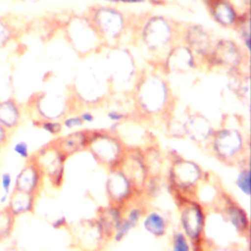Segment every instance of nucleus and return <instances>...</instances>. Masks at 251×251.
Segmentation results:
<instances>
[{
    "mask_svg": "<svg viewBox=\"0 0 251 251\" xmlns=\"http://www.w3.org/2000/svg\"><path fill=\"white\" fill-rule=\"evenodd\" d=\"M217 17L219 18V21L228 25L230 24L232 21H233V18H234V15H233V11L232 9L227 6L226 4V5H221L218 10H217Z\"/></svg>",
    "mask_w": 251,
    "mask_h": 251,
    "instance_id": "nucleus-20",
    "label": "nucleus"
},
{
    "mask_svg": "<svg viewBox=\"0 0 251 251\" xmlns=\"http://www.w3.org/2000/svg\"><path fill=\"white\" fill-rule=\"evenodd\" d=\"M105 1H111V2H117L119 0H105Z\"/></svg>",
    "mask_w": 251,
    "mask_h": 251,
    "instance_id": "nucleus-30",
    "label": "nucleus"
},
{
    "mask_svg": "<svg viewBox=\"0 0 251 251\" xmlns=\"http://www.w3.org/2000/svg\"><path fill=\"white\" fill-rule=\"evenodd\" d=\"M15 217L4 206L0 210V242L10 236L15 225Z\"/></svg>",
    "mask_w": 251,
    "mask_h": 251,
    "instance_id": "nucleus-15",
    "label": "nucleus"
},
{
    "mask_svg": "<svg viewBox=\"0 0 251 251\" xmlns=\"http://www.w3.org/2000/svg\"><path fill=\"white\" fill-rule=\"evenodd\" d=\"M38 125L40 126V127H42L45 131L49 132L50 134H58L62 129L61 124L53 120H44L42 122H39Z\"/></svg>",
    "mask_w": 251,
    "mask_h": 251,
    "instance_id": "nucleus-22",
    "label": "nucleus"
},
{
    "mask_svg": "<svg viewBox=\"0 0 251 251\" xmlns=\"http://www.w3.org/2000/svg\"><path fill=\"white\" fill-rule=\"evenodd\" d=\"M240 133L232 129H223L214 138L213 149L219 160L232 164L242 151L243 142Z\"/></svg>",
    "mask_w": 251,
    "mask_h": 251,
    "instance_id": "nucleus-6",
    "label": "nucleus"
},
{
    "mask_svg": "<svg viewBox=\"0 0 251 251\" xmlns=\"http://www.w3.org/2000/svg\"><path fill=\"white\" fill-rule=\"evenodd\" d=\"M88 146L97 162L110 171L119 168L126 155L120 142L105 134L90 138Z\"/></svg>",
    "mask_w": 251,
    "mask_h": 251,
    "instance_id": "nucleus-3",
    "label": "nucleus"
},
{
    "mask_svg": "<svg viewBox=\"0 0 251 251\" xmlns=\"http://www.w3.org/2000/svg\"><path fill=\"white\" fill-rule=\"evenodd\" d=\"M89 139L90 138H88L83 131H76L66 136L65 138H62V142L56 143V145L64 156L68 158L70 155L76 153L88 146Z\"/></svg>",
    "mask_w": 251,
    "mask_h": 251,
    "instance_id": "nucleus-14",
    "label": "nucleus"
},
{
    "mask_svg": "<svg viewBox=\"0 0 251 251\" xmlns=\"http://www.w3.org/2000/svg\"><path fill=\"white\" fill-rule=\"evenodd\" d=\"M172 251H191L189 239L182 231H176L172 237Z\"/></svg>",
    "mask_w": 251,
    "mask_h": 251,
    "instance_id": "nucleus-17",
    "label": "nucleus"
},
{
    "mask_svg": "<svg viewBox=\"0 0 251 251\" xmlns=\"http://www.w3.org/2000/svg\"><path fill=\"white\" fill-rule=\"evenodd\" d=\"M13 177L10 173L5 172L0 174V190H1V196L8 197L10 196L12 190H13Z\"/></svg>",
    "mask_w": 251,
    "mask_h": 251,
    "instance_id": "nucleus-18",
    "label": "nucleus"
},
{
    "mask_svg": "<svg viewBox=\"0 0 251 251\" xmlns=\"http://www.w3.org/2000/svg\"><path fill=\"white\" fill-rule=\"evenodd\" d=\"M180 225L182 232L192 242L202 238L206 215L203 206L193 199H180Z\"/></svg>",
    "mask_w": 251,
    "mask_h": 251,
    "instance_id": "nucleus-4",
    "label": "nucleus"
},
{
    "mask_svg": "<svg viewBox=\"0 0 251 251\" xmlns=\"http://www.w3.org/2000/svg\"><path fill=\"white\" fill-rule=\"evenodd\" d=\"M121 2H125V3H139L142 2L143 0H119Z\"/></svg>",
    "mask_w": 251,
    "mask_h": 251,
    "instance_id": "nucleus-29",
    "label": "nucleus"
},
{
    "mask_svg": "<svg viewBox=\"0 0 251 251\" xmlns=\"http://www.w3.org/2000/svg\"><path fill=\"white\" fill-rule=\"evenodd\" d=\"M122 209L123 208L118 206L109 205L108 207L101 208V210L98 212L96 222L98 223L105 238L113 237L115 229L124 216Z\"/></svg>",
    "mask_w": 251,
    "mask_h": 251,
    "instance_id": "nucleus-10",
    "label": "nucleus"
},
{
    "mask_svg": "<svg viewBox=\"0 0 251 251\" xmlns=\"http://www.w3.org/2000/svg\"><path fill=\"white\" fill-rule=\"evenodd\" d=\"M63 125H64L65 127L72 129V128L81 126L83 125V122H82V120L80 119L79 116H75V117H70V118L65 119Z\"/></svg>",
    "mask_w": 251,
    "mask_h": 251,
    "instance_id": "nucleus-23",
    "label": "nucleus"
},
{
    "mask_svg": "<svg viewBox=\"0 0 251 251\" xmlns=\"http://www.w3.org/2000/svg\"><path fill=\"white\" fill-rule=\"evenodd\" d=\"M13 151L18 157H20L21 159H24L25 161L30 158L28 144L24 140L16 142L13 146Z\"/></svg>",
    "mask_w": 251,
    "mask_h": 251,
    "instance_id": "nucleus-21",
    "label": "nucleus"
},
{
    "mask_svg": "<svg viewBox=\"0 0 251 251\" xmlns=\"http://www.w3.org/2000/svg\"><path fill=\"white\" fill-rule=\"evenodd\" d=\"M227 221L233 226L237 232L245 234L249 231V219L245 211L232 200L227 201L225 206Z\"/></svg>",
    "mask_w": 251,
    "mask_h": 251,
    "instance_id": "nucleus-11",
    "label": "nucleus"
},
{
    "mask_svg": "<svg viewBox=\"0 0 251 251\" xmlns=\"http://www.w3.org/2000/svg\"><path fill=\"white\" fill-rule=\"evenodd\" d=\"M107 117L109 120H111L112 122L115 123H120L121 121H123L126 118V114L118 111V110H111L108 112Z\"/></svg>",
    "mask_w": 251,
    "mask_h": 251,
    "instance_id": "nucleus-25",
    "label": "nucleus"
},
{
    "mask_svg": "<svg viewBox=\"0 0 251 251\" xmlns=\"http://www.w3.org/2000/svg\"><path fill=\"white\" fill-rule=\"evenodd\" d=\"M202 177V169L192 161L179 159L172 165L170 170V181L172 186L180 193L179 199H185L186 193L191 194Z\"/></svg>",
    "mask_w": 251,
    "mask_h": 251,
    "instance_id": "nucleus-2",
    "label": "nucleus"
},
{
    "mask_svg": "<svg viewBox=\"0 0 251 251\" xmlns=\"http://www.w3.org/2000/svg\"><path fill=\"white\" fill-rule=\"evenodd\" d=\"M11 36V31L8 25L0 21V47L5 45Z\"/></svg>",
    "mask_w": 251,
    "mask_h": 251,
    "instance_id": "nucleus-24",
    "label": "nucleus"
},
{
    "mask_svg": "<svg viewBox=\"0 0 251 251\" xmlns=\"http://www.w3.org/2000/svg\"><path fill=\"white\" fill-rule=\"evenodd\" d=\"M235 185L238 190L245 196H250V167L243 166L235 178Z\"/></svg>",
    "mask_w": 251,
    "mask_h": 251,
    "instance_id": "nucleus-16",
    "label": "nucleus"
},
{
    "mask_svg": "<svg viewBox=\"0 0 251 251\" xmlns=\"http://www.w3.org/2000/svg\"><path fill=\"white\" fill-rule=\"evenodd\" d=\"M143 216H144V210L138 206L131 207L126 211V214H124V217L126 218V220H127L134 227L137 226V224L143 218Z\"/></svg>",
    "mask_w": 251,
    "mask_h": 251,
    "instance_id": "nucleus-19",
    "label": "nucleus"
},
{
    "mask_svg": "<svg viewBox=\"0 0 251 251\" xmlns=\"http://www.w3.org/2000/svg\"><path fill=\"white\" fill-rule=\"evenodd\" d=\"M106 191L111 203L110 205L121 208L130 201L133 195L138 192L134 184L120 168L110 171L106 182Z\"/></svg>",
    "mask_w": 251,
    "mask_h": 251,
    "instance_id": "nucleus-5",
    "label": "nucleus"
},
{
    "mask_svg": "<svg viewBox=\"0 0 251 251\" xmlns=\"http://www.w3.org/2000/svg\"><path fill=\"white\" fill-rule=\"evenodd\" d=\"M36 202V196L13 188L6 208L15 217H19L27 213H31L34 210Z\"/></svg>",
    "mask_w": 251,
    "mask_h": 251,
    "instance_id": "nucleus-9",
    "label": "nucleus"
},
{
    "mask_svg": "<svg viewBox=\"0 0 251 251\" xmlns=\"http://www.w3.org/2000/svg\"><path fill=\"white\" fill-rule=\"evenodd\" d=\"M76 237L80 247L85 251H94L105 239L96 220L81 222L76 228Z\"/></svg>",
    "mask_w": 251,
    "mask_h": 251,
    "instance_id": "nucleus-8",
    "label": "nucleus"
},
{
    "mask_svg": "<svg viewBox=\"0 0 251 251\" xmlns=\"http://www.w3.org/2000/svg\"><path fill=\"white\" fill-rule=\"evenodd\" d=\"M44 179L45 178L38 167L29 158L17 175L14 182V188L37 197L43 187Z\"/></svg>",
    "mask_w": 251,
    "mask_h": 251,
    "instance_id": "nucleus-7",
    "label": "nucleus"
},
{
    "mask_svg": "<svg viewBox=\"0 0 251 251\" xmlns=\"http://www.w3.org/2000/svg\"><path fill=\"white\" fill-rule=\"evenodd\" d=\"M8 130L0 126V148L6 145L8 142Z\"/></svg>",
    "mask_w": 251,
    "mask_h": 251,
    "instance_id": "nucleus-27",
    "label": "nucleus"
},
{
    "mask_svg": "<svg viewBox=\"0 0 251 251\" xmlns=\"http://www.w3.org/2000/svg\"><path fill=\"white\" fill-rule=\"evenodd\" d=\"M79 117L83 123H92L95 120L94 116L90 112H83Z\"/></svg>",
    "mask_w": 251,
    "mask_h": 251,
    "instance_id": "nucleus-28",
    "label": "nucleus"
},
{
    "mask_svg": "<svg viewBox=\"0 0 251 251\" xmlns=\"http://www.w3.org/2000/svg\"><path fill=\"white\" fill-rule=\"evenodd\" d=\"M51 226H52V227H54L56 229L62 228V227H65V226H68V221H67L65 216H61L60 218H58L55 221H53Z\"/></svg>",
    "mask_w": 251,
    "mask_h": 251,
    "instance_id": "nucleus-26",
    "label": "nucleus"
},
{
    "mask_svg": "<svg viewBox=\"0 0 251 251\" xmlns=\"http://www.w3.org/2000/svg\"><path fill=\"white\" fill-rule=\"evenodd\" d=\"M30 159L35 163L44 178H47L52 186L58 188L64 179V167L66 157L60 151L56 143L40 148Z\"/></svg>",
    "mask_w": 251,
    "mask_h": 251,
    "instance_id": "nucleus-1",
    "label": "nucleus"
},
{
    "mask_svg": "<svg viewBox=\"0 0 251 251\" xmlns=\"http://www.w3.org/2000/svg\"><path fill=\"white\" fill-rule=\"evenodd\" d=\"M142 226L154 237H163L168 230V220L162 212L157 210L150 211L143 216Z\"/></svg>",
    "mask_w": 251,
    "mask_h": 251,
    "instance_id": "nucleus-13",
    "label": "nucleus"
},
{
    "mask_svg": "<svg viewBox=\"0 0 251 251\" xmlns=\"http://www.w3.org/2000/svg\"><path fill=\"white\" fill-rule=\"evenodd\" d=\"M21 120V111L13 99L0 101V126L5 129H15Z\"/></svg>",
    "mask_w": 251,
    "mask_h": 251,
    "instance_id": "nucleus-12",
    "label": "nucleus"
}]
</instances>
